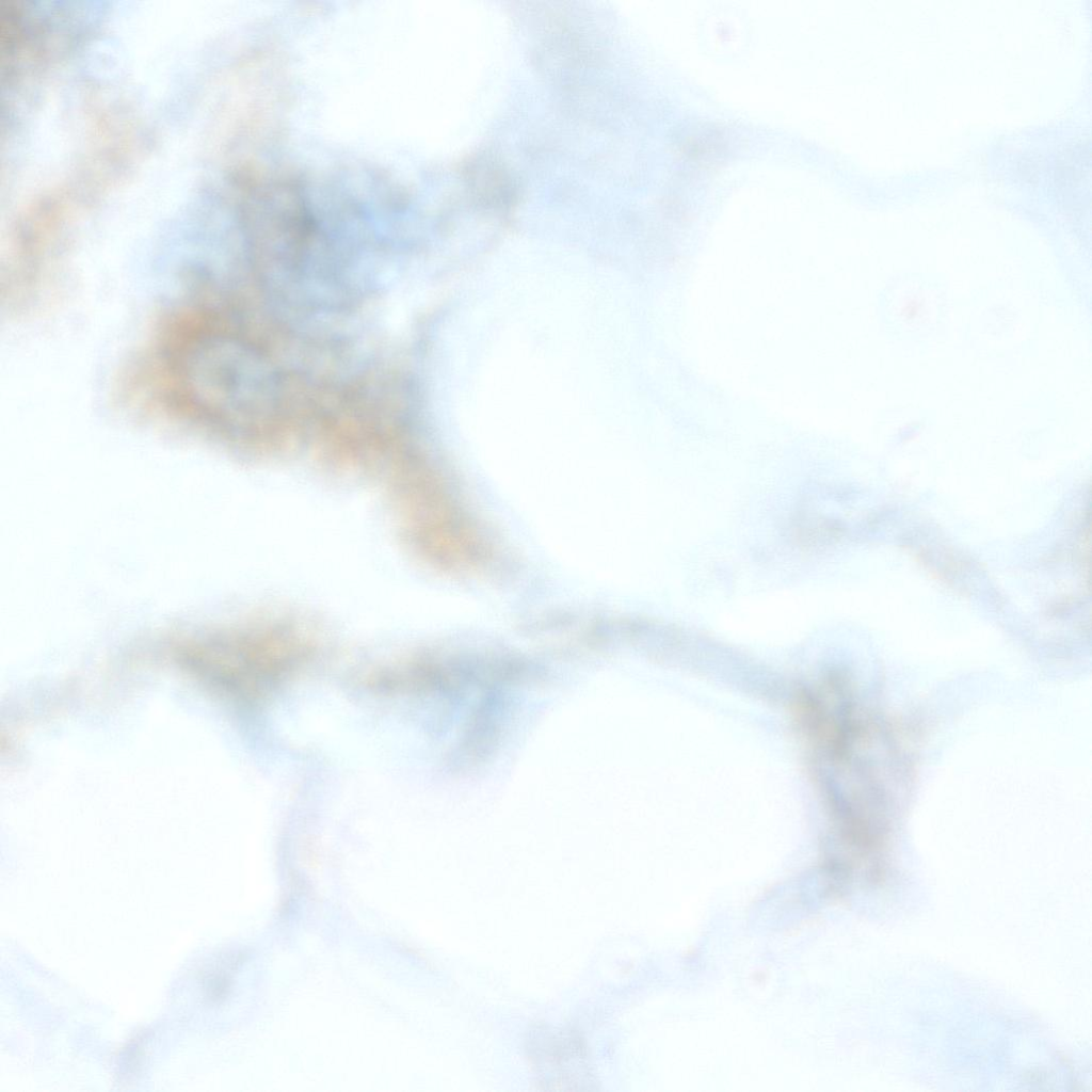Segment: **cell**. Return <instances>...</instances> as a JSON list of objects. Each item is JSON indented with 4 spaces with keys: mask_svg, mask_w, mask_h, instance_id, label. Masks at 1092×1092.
<instances>
[{
    "mask_svg": "<svg viewBox=\"0 0 1092 1092\" xmlns=\"http://www.w3.org/2000/svg\"><path fill=\"white\" fill-rule=\"evenodd\" d=\"M174 363L180 394L197 415L237 423L264 410V367L239 341L198 332L183 341Z\"/></svg>",
    "mask_w": 1092,
    "mask_h": 1092,
    "instance_id": "6da1fadb",
    "label": "cell"
}]
</instances>
